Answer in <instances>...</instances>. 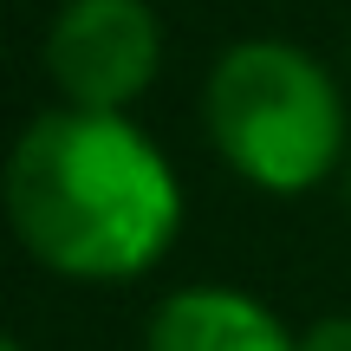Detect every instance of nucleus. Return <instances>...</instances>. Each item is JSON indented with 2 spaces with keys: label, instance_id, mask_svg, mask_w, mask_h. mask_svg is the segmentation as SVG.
Instances as JSON below:
<instances>
[{
  "label": "nucleus",
  "instance_id": "nucleus-1",
  "mask_svg": "<svg viewBox=\"0 0 351 351\" xmlns=\"http://www.w3.org/2000/svg\"><path fill=\"white\" fill-rule=\"evenodd\" d=\"M7 221L65 280H130L169 254L182 189L169 156L124 111H59L20 130L0 176Z\"/></svg>",
  "mask_w": 351,
  "mask_h": 351
},
{
  "label": "nucleus",
  "instance_id": "nucleus-2",
  "mask_svg": "<svg viewBox=\"0 0 351 351\" xmlns=\"http://www.w3.org/2000/svg\"><path fill=\"white\" fill-rule=\"evenodd\" d=\"M202 111L228 169L267 195H300L345 163V98L326 65L287 39L228 46Z\"/></svg>",
  "mask_w": 351,
  "mask_h": 351
},
{
  "label": "nucleus",
  "instance_id": "nucleus-3",
  "mask_svg": "<svg viewBox=\"0 0 351 351\" xmlns=\"http://www.w3.org/2000/svg\"><path fill=\"white\" fill-rule=\"evenodd\" d=\"M156 65L163 26L150 0H65L46 26V72L72 111H130Z\"/></svg>",
  "mask_w": 351,
  "mask_h": 351
},
{
  "label": "nucleus",
  "instance_id": "nucleus-4",
  "mask_svg": "<svg viewBox=\"0 0 351 351\" xmlns=\"http://www.w3.org/2000/svg\"><path fill=\"white\" fill-rule=\"evenodd\" d=\"M143 351H300V339L247 293L189 287L156 306Z\"/></svg>",
  "mask_w": 351,
  "mask_h": 351
},
{
  "label": "nucleus",
  "instance_id": "nucleus-5",
  "mask_svg": "<svg viewBox=\"0 0 351 351\" xmlns=\"http://www.w3.org/2000/svg\"><path fill=\"white\" fill-rule=\"evenodd\" d=\"M300 351H351V313H332V319H319V326H306Z\"/></svg>",
  "mask_w": 351,
  "mask_h": 351
},
{
  "label": "nucleus",
  "instance_id": "nucleus-6",
  "mask_svg": "<svg viewBox=\"0 0 351 351\" xmlns=\"http://www.w3.org/2000/svg\"><path fill=\"white\" fill-rule=\"evenodd\" d=\"M345 202H351V156H345Z\"/></svg>",
  "mask_w": 351,
  "mask_h": 351
},
{
  "label": "nucleus",
  "instance_id": "nucleus-7",
  "mask_svg": "<svg viewBox=\"0 0 351 351\" xmlns=\"http://www.w3.org/2000/svg\"><path fill=\"white\" fill-rule=\"evenodd\" d=\"M0 351H20V345H13V339H7V332H0Z\"/></svg>",
  "mask_w": 351,
  "mask_h": 351
}]
</instances>
